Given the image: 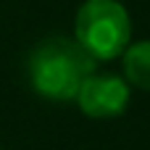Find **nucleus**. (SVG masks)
<instances>
[{"mask_svg": "<svg viewBox=\"0 0 150 150\" xmlns=\"http://www.w3.org/2000/svg\"><path fill=\"white\" fill-rule=\"evenodd\" d=\"M74 100L79 103L82 113H87L92 119H111V116L124 113V108L129 103V87L121 76L90 74L82 82Z\"/></svg>", "mask_w": 150, "mask_h": 150, "instance_id": "7ed1b4c3", "label": "nucleus"}, {"mask_svg": "<svg viewBox=\"0 0 150 150\" xmlns=\"http://www.w3.org/2000/svg\"><path fill=\"white\" fill-rule=\"evenodd\" d=\"M132 21L116 0H87L76 13V42L95 58L111 61L129 47Z\"/></svg>", "mask_w": 150, "mask_h": 150, "instance_id": "f03ea898", "label": "nucleus"}, {"mask_svg": "<svg viewBox=\"0 0 150 150\" xmlns=\"http://www.w3.org/2000/svg\"><path fill=\"white\" fill-rule=\"evenodd\" d=\"M26 66L29 82L42 98L71 100L76 98L82 82L95 71V58L79 42L53 37L32 50Z\"/></svg>", "mask_w": 150, "mask_h": 150, "instance_id": "f257e3e1", "label": "nucleus"}, {"mask_svg": "<svg viewBox=\"0 0 150 150\" xmlns=\"http://www.w3.org/2000/svg\"><path fill=\"white\" fill-rule=\"evenodd\" d=\"M121 55H124V74L129 84L140 90H150V40L129 45Z\"/></svg>", "mask_w": 150, "mask_h": 150, "instance_id": "20e7f679", "label": "nucleus"}]
</instances>
